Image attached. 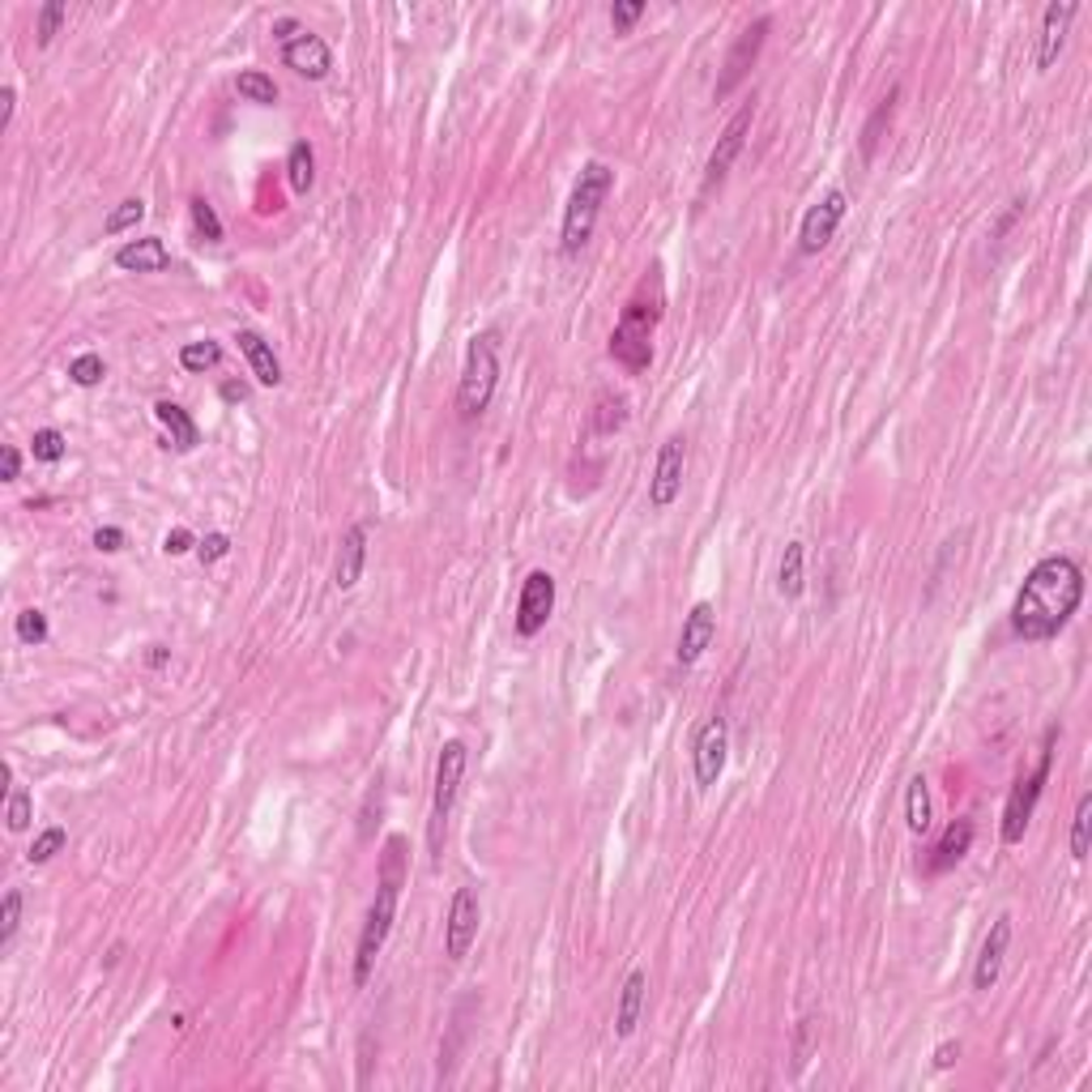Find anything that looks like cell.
<instances>
[{
    "label": "cell",
    "instance_id": "cell-1",
    "mask_svg": "<svg viewBox=\"0 0 1092 1092\" xmlns=\"http://www.w3.org/2000/svg\"><path fill=\"white\" fill-rule=\"evenodd\" d=\"M1084 602V568L1071 555H1046L1024 576L1011 602V631L1020 640H1054Z\"/></svg>",
    "mask_w": 1092,
    "mask_h": 1092
},
{
    "label": "cell",
    "instance_id": "cell-2",
    "mask_svg": "<svg viewBox=\"0 0 1092 1092\" xmlns=\"http://www.w3.org/2000/svg\"><path fill=\"white\" fill-rule=\"evenodd\" d=\"M402 883H406V837H393L384 841V854H380V875H376V896L367 905V918H363V930H359V947H355V986L363 990L371 982V969H376V956L384 951V939H389L393 922H398V901H402Z\"/></svg>",
    "mask_w": 1092,
    "mask_h": 1092
},
{
    "label": "cell",
    "instance_id": "cell-3",
    "mask_svg": "<svg viewBox=\"0 0 1092 1092\" xmlns=\"http://www.w3.org/2000/svg\"><path fill=\"white\" fill-rule=\"evenodd\" d=\"M611 188H615V171L606 163L590 158L581 167V175H576L572 197L563 206V231H559V252L563 256H576L590 243V235H594V227L602 218V206L611 197Z\"/></svg>",
    "mask_w": 1092,
    "mask_h": 1092
},
{
    "label": "cell",
    "instance_id": "cell-4",
    "mask_svg": "<svg viewBox=\"0 0 1092 1092\" xmlns=\"http://www.w3.org/2000/svg\"><path fill=\"white\" fill-rule=\"evenodd\" d=\"M658 320H662V291L645 303V286H640V295L623 307L619 325H615V334H611V359H615L623 371L640 376V371L654 363V329H658Z\"/></svg>",
    "mask_w": 1092,
    "mask_h": 1092
},
{
    "label": "cell",
    "instance_id": "cell-5",
    "mask_svg": "<svg viewBox=\"0 0 1092 1092\" xmlns=\"http://www.w3.org/2000/svg\"><path fill=\"white\" fill-rule=\"evenodd\" d=\"M466 764H470V751H466L462 738H448V743L440 747L431 819H427V850H431V862H435V866H440V858H444V837H448V819H453V807H457V794H462V781H466Z\"/></svg>",
    "mask_w": 1092,
    "mask_h": 1092
},
{
    "label": "cell",
    "instance_id": "cell-6",
    "mask_svg": "<svg viewBox=\"0 0 1092 1092\" xmlns=\"http://www.w3.org/2000/svg\"><path fill=\"white\" fill-rule=\"evenodd\" d=\"M495 389H499V342H495V334H478V338H470L462 384H457L462 419H478L491 406Z\"/></svg>",
    "mask_w": 1092,
    "mask_h": 1092
},
{
    "label": "cell",
    "instance_id": "cell-7",
    "mask_svg": "<svg viewBox=\"0 0 1092 1092\" xmlns=\"http://www.w3.org/2000/svg\"><path fill=\"white\" fill-rule=\"evenodd\" d=\"M1054 743H1058V726L1046 730L1037 768H1033L1029 777H1020V781L1011 786V794H1007V807H1003V841H1007V845H1020L1024 832H1029V823H1033V811H1037V802H1042V790H1046L1050 768H1054Z\"/></svg>",
    "mask_w": 1092,
    "mask_h": 1092
},
{
    "label": "cell",
    "instance_id": "cell-8",
    "mask_svg": "<svg viewBox=\"0 0 1092 1092\" xmlns=\"http://www.w3.org/2000/svg\"><path fill=\"white\" fill-rule=\"evenodd\" d=\"M726 755H730V722L722 713H713L695 730V743H691V773H695V790L709 794L722 773H726Z\"/></svg>",
    "mask_w": 1092,
    "mask_h": 1092
},
{
    "label": "cell",
    "instance_id": "cell-9",
    "mask_svg": "<svg viewBox=\"0 0 1092 1092\" xmlns=\"http://www.w3.org/2000/svg\"><path fill=\"white\" fill-rule=\"evenodd\" d=\"M483 926V901L474 887H457L453 901H448V918H444V956L448 960H466L474 939Z\"/></svg>",
    "mask_w": 1092,
    "mask_h": 1092
},
{
    "label": "cell",
    "instance_id": "cell-10",
    "mask_svg": "<svg viewBox=\"0 0 1092 1092\" xmlns=\"http://www.w3.org/2000/svg\"><path fill=\"white\" fill-rule=\"evenodd\" d=\"M751 115H755V107H751V103H743V107L734 111V120L722 128V137H718V146H713L709 163H704V188H700V197H709L713 188H722V184H726L730 167L738 163V154H743V146H747V133H751Z\"/></svg>",
    "mask_w": 1092,
    "mask_h": 1092
},
{
    "label": "cell",
    "instance_id": "cell-11",
    "mask_svg": "<svg viewBox=\"0 0 1092 1092\" xmlns=\"http://www.w3.org/2000/svg\"><path fill=\"white\" fill-rule=\"evenodd\" d=\"M845 210H850V197H845L841 188L823 192V197L802 214V227H798V252H802V256L823 252V248L832 243V235H837V227L845 222Z\"/></svg>",
    "mask_w": 1092,
    "mask_h": 1092
},
{
    "label": "cell",
    "instance_id": "cell-12",
    "mask_svg": "<svg viewBox=\"0 0 1092 1092\" xmlns=\"http://www.w3.org/2000/svg\"><path fill=\"white\" fill-rule=\"evenodd\" d=\"M555 615V576L547 568H534L521 581V598H517V636L534 640Z\"/></svg>",
    "mask_w": 1092,
    "mask_h": 1092
},
{
    "label": "cell",
    "instance_id": "cell-13",
    "mask_svg": "<svg viewBox=\"0 0 1092 1092\" xmlns=\"http://www.w3.org/2000/svg\"><path fill=\"white\" fill-rule=\"evenodd\" d=\"M768 26H773V18H755L738 39H734V47H730V56H726V64H722V78H718V86H713V94L718 99H730L743 82H747V73H751V64L759 60V51H764V39H768Z\"/></svg>",
    "mask_w": 1092,
    "mask_h": 1092
},
{
    "label": "cell",
    "instance_id": "cell-14",
    "mask_svg": "<svg viewBox=\"0 0 1092 1092\" xmlns=\"http://www.w3.org/2000/svg\"><path fill=\"white\" fill-rule=\"evenodd\" d=\"M683 470H687V440H683V435H670V440L658 448L654 478H649V504H654V508H670V504L683 495Z\"/></svg>",
    "mask_w": 1092,
    "mask_h": 1092
},
{
    "label": "cell",
    "instance_id": "cell-15",
    "mask_svg": "<svg viewBox=\"0 0 1092 1092\" xmlns=\"http://www.w3.org/2000/svg\"><path fill=\"white\" fill-rule=\"evenodd\" d=\"M718 640V611L713 602H695L683 619V631H679V649H675V662L679 666H695L704 654L713 649Z\"/></svg>",
    "mask_w": 1092,
    "mask_h": 1092
},
{
    "label": "cell",
    "instance_id": "cell-16",
    "mask_svg": "<svg viewBox=\"0 0 1092 1092\" xmlns=\"http://www.w3.org/2000/svg\"><path fill=\"white\" fill-rule=\"evenodd\" d=\"M282 64H286L291 73L307 78V82H325V78L334 73V51H329V43L320 39V35L303 30L299 39L282 43Z\"/></svg>",
    "mask_w": 1092,
    "mask_h": 1092
},
{
    "label": "cell",
    "instance_id": "cell-17",
    "mask_svg": "<svg viewBox=\"0 0 1092 1092\" xmlns=\"http://www.w3.org/2000/svg\"><path fill=\"white\" fill-rule=\"evenodd\" d=\"M1007 947H1011V914H999L990 922V935L978 951V965H973V990H994L999 986V973H1003V960H1007Z\"/></svg>",
    "mask_w": 1092,
    "mask_h": 1092
},
{
    "label": "cell",
    "instance_id": "cell-18",
    "mask_svg": "<svg viewBox=\"0 0 1092 1092\" xmlns=\"http://www.w3.org/2000/svg\"><path fill=\"white\" fill-rule=\"evenodd\" d=\"M1075 14H1079L1075 0H1063V5L1054 0V5H1046V14H1042V47H1037V73L1054 69V60H1058V51L1067 43V26L1075 22Z\"/></svg>",
    "mask_w": 1092,
    "mask_h": 1092
},
{
    "label": "cell",
    "instance_id": "cell-19",
    "mask_svg": "<svg viewBox=\"0 0 1092 1092\" xmlns=\"http://www.w3.org/2000/svg\"><path fill=\"white\" fill-rule=\"evenodd\" d=\"M115 265L128 270V274H163V270H171V248H167L158 235L128 239V243L115 252Z\"/></svg>",
    "mask_w": 1092,
    "mask_h": 1092
},
{
    "label": "cell",
    "instance_id": "cell-20",
    "mask_svg": "<svg viewBox=\"0 0 1092 1092\" xmlns=\"http://www.w3.org/2000/svg\"><path fill=\"white\" fill-rule=\"evenodd\" d=\"M363 563H367V526L355 521L346 534H342V547H338V563H334V585L346 594L359 585L363 576Z\"/></svg>",
    "mask_w": 1092,
    "mask_h": 1092
},
{
    "label": "cell",
    "instance_id": "cell-21",
    "mask_svg": "<svg viewBox=\"0 0 1092 1092\" xmlns=\"http://www.w3.org/2000/svg\"><path fill=\"white\" fill-rule=\"evenodd\" d=\"M973 819H951L947 828H943V837H939V845L930 850V862H926V871L930 875H943V871H951L960 858H965L969 850H973Z\"/></svg>",
    "mask_w": 1092,
    "mask_h": 1092
},
{
    "label": "cell",
    "instance_id": "cell-22",
    "mask_svg": "<svg viewBox=\"0 0 1092 1092\" xmlns=\"http://www.w3.org/2000/svg\"><path fill=\"white\" fill-rule=\"evenodd\" d=\"M235 342H239V350H243V359H248L256 384H265V389H278V384H282V363H278L274 346H270L261 334H256V329H239Z\"/></svg>",
    "mask_w": 1092,
    "mask_h": 1092
},
{
    "label": "cell",
    "instance_id": "cell-23",
    "mask_svg": "<svg viewBox=\"0 0 1092 1092\" xmlns=\"http://www.w3.org/2000/svg\"><path fill=\"white\" fill-rule=\"evenodd\" d=\"M645 990H649V978L645 969H631L623 990H619V1011H615V1037H631L636 1024H640V1011H645Z\"/></svg>",
    "mask_w": 1092,
    "mask_h": 1092
},
{
    "label": "cell",
    "instance_id": "cell-24",
    "mask_svg": "<svg viewBox=\"0 0 1092 1092\" xmlns=\"http://www.w3.org/2000/svg\"><path fill=\"white\" fill-rule=\"evenodd\" d=\"M154 419L167 427V435H171V444L179 448V453H192V448L201 444L197 423H192V414H188L179 402H158V406H154Z\"/></svg>",
    "mask_w": 1092,
    "mask_h": 1092
},
{
    "label": "cell",
    "instance_id": "cell-25",
    "mask_svg": "<svg viewBox=\"0 0 1092 1092\" xmlns=\"http://www.w3.org/2000/svg\"><path fill=\"white\" fill-rule=\"evenodd\" d=\"M807 590V542H786V555H781V568H777V594L786 602L802 598Z\"/></svg>",
    "mask_w": 1092,
    "mask_h": 1092
},
{
    "label": "cell",
    "instance_id": "cell-26",
    "mask_svg": "<svg viewBox=\"0 0 1092 1092\" xmlns=\"http://www.w3.org/2000/svg\"><path fill=\"white\" fill-rule=\"evenodd\" d=\"M905 823L914 837H926L930 832V786L922 773L909 777V786H905Z\"/></svg>",
    "mask_w": 1092,
    "mask_h": 1092
},
{
    "label": "cell",
    "instance_id": "cell-27",
    "mask_svg": "<svg viewBox=\"0 0 1092 1092\" xmlns=\"http://www.w3.org/2000/svg\"><path fill=\"white\" fill-rule=\"evenodd\" d=\"M896 99H901V86H892V90L879 99V107L871 111V120H866V128H862V158H866V163L875 158V150H879V142H883V128L892 124Z\"/></svg>",
    "mask_w": 1092,
    "mask_h": 1092
},
{
    "label": "cell",
    "instance_id": "cell-28",
    "mask_svg": "<svg viewBox=\"0 0 1092 1092\" xmlns=\"http://www.w3.org/2000/svg\"><path fill=\"white\" fill-rule=\"evenodd\" d=\"M286 184H291V192H299V197L316 184V154H312L307 142L291 146V154H286Z\"/></svg>",
    "mask_w": 1092,
    "mask_h": 1092
},
{
    "label": "cell",
    "instance_id": "cell-29",
    "mask_svg": "<svg viewBox=\"0 0 1092 1092\" xmlns=\"http://www.w3.org/2000/svg\"><path fill=\"white\" fill-rule=\"evenodd\" d=\"M235 90H239V99H248V103H256V107H274V103H278V86H274V78L261 73V69L239 73V78H235Z\"/></svg>",
    "mask_w": 1092,
    "mask_h": 1092
},
{
    "label": "cell",
    "instance_id": "cell-30",
    "mask_svg": "<svg viewBox=\"0 0 1092 1092\" xmlns=\"http://www.w3.org/2000/svg\"><path fill=\"white\" fill-rule=\"evenodd\" d=\"M627 419V398L623 393H602L594 410V435H615Z\"/></svg>",
    "mask_w": 1092,
    "mask_h": 1092
},
{
    "label": "cell",
    "instance_id": "cell-31",
    "mask_svg": "<svg viewBox=\"0 0 1092 1092\" xmlns=\"http://www.w3.org/2000/svg\"><path fill=\"white\" fill-rule=\"evenodd\" d=\"M64 453H69V440H64V431H56V427H39V431H35V440H30V457H35V462L56 466V462H64Z\"/></svg>",
    "mask_w": 1092,
    "mask_h": 1092
},
{
    "label": "cell",
    "instance_id": "cell-32",
    "mask_svg": "<svg viewBox=\"0 0 1092 1092\" xmlns=\"http://www.w3.org/2000/svg\"><path fill=\"white\" fill-rule=\"evenodd\" d=\"M64 845H69V832H64L60 823H51V828H43L39 837L30 841V850H26V862H30V866H43V862H51V858H56Z\"/></svg>",
    "mask_w": 1092,
    "mask_h": 1092
},
{
    "label": "cell",
    "instance_id": "cell-33",
    "mask_svg": "<svg viewBox=\"0 0 1092 1092\" xmlns=\"http://www.w3.org/2000/svg\"><path fill=\"white\" fill-rule=\"evenodd\" d=\"M18 930H22V892L9 887V892H5V901H0V951H9V947H14Z\"/></svg>",
    "mask_w": 1092,
    "mask_h": 1092
},
{
    "label": "cell",
    "instance_id": "cell-34",
    "mask_svg": "<svg viewBox=\"0 0 1092 1092\" xmlns=\"http://www.w3.org/2000/svg\"><path fill=\"white\" fill-rule=\"evenodd\" d=\"M218 359H222V346L218 342H188V346H179V367L184 371H210V367H218Z\"/></svg>",
    "mask_w": 1092,
    "mask_h": 1092
},
{
    "label": "cell",
    "instance_id": "cell-35",
    "mask_svg": "<svg viewBox=\"0 0 1092 1092\" xmlns=\"http://www.w3.org/2000/svg\"><path fill=\"white\" fill-rule=\"evenodd\" d=\"M142 218H146V201H142V197H128V201H120V206L103 218V235H124V231H133Z\"/></svg>",
    "mask_w": 1092,
    "mask_h": 1092
},
{
    "label": "cell",
    "instance_id": "cell-36",
    "mask_svg": "<svg viewBox=\"0 0 1092 1092\" xmlns=\"http://www.w3.org/2000/svg\"><path fill=\"white\" fill-rule=\"evenodd\" d=\"M1088 832H1092V794H1079L1075 819H1071V858L1075 862L1088 858Z\"/></svg>",
    "mask_w": 1092,
    "mask_h": 1092
},
{
    "label": "cell",
    "instance_id": "cell-37",
    "mask_svg": "<svg viewBox=\"0 0 1092 1092\" xmlns=\"http://www.w3.org/2000/svg\"><path fill=\"white\" fill-rule=\"evenodd\" d=\"M35 819V802H30V790L22 786H9V798H5V823L9 832H26Z\"/></svg>",
    "mask_w": 1092,
    "mask_h": 1092
},
{
    "label": "cell",
    "instance_id": "cell-38",
    "mask_svg": "<svg viewBox=\"0 0 1092 1092\" xmlns=\"http://www.w3.org/2000/svg\"><path fill=\"white\" fill-rule=\"evenodd\" d=\"M103 376H107V363L94 350H86L69 363V380L78 384V389H94V384H103Z\"/></svg>",
    "mask_w": 1092,
    "mask_h": 1092
},
{
    "label": "cell",
    "instance_id": "cell-39",
    "mask_svg": "<svg viewBox=\"0 0 1092 1092\" xmlns=\"http://www.w3.org/2000/svg\"><path fill=\"white\" fill-rule=\"evenodd\" d=\"M188 214H192V227H197L201 239H210V243L222 239V218L214 214V206H210L206 197H192V201H188Z\"/></svg>",
    "mask_w": 1092,
    "mask_h": 1092
},
{
    "label": "cell",
    "instance_id": "cell-40",
    "mask_svg": "<svg viewBox=\"0 0 1092 1092\" xmlns=\"http://www.w3.org/2000/svg\"><path fill=\"white\" fill-rule=\"evenodd\" d=\"M14 631H18V640L22 645H47V636H51V627H47V615L43 611H22L18 619H14Z\"/></svg>",
    "mask_w": 1092,
    "mask_h": 1092
},
{
    "label": "cell",
    "instance_id": "cell-41",
    "mask_svg": "<svg viewBox=\"0 0 1092 1092\" xmlns=\"http://www.w3.org/2000/svg\"><path fill=\"white\" fill-rule=\"evenodd\" d=\"M64 18H69V9L60 5V0H47V5L39 9V26H35V35H39V47H51V39L60 35V26H64Z\"/></svg>",
    "mask_w": 1092,
    "mask_h": 1092
},
{
    "label": "cell",
    "instance_id": "cell-42",
    "mask_svg": "<svg viewBox=\"0 0 1092 1092\" xmlns=\"http://www.w3.org/2000/svg\"><path fill=\"white\" fill-rule=\"evenodd\" d=\"M640 18H645V0H615V5H611V26H615V35H627Z\"/></svg>",
    "mask_w": 1092,
    "mask_h": 1092
},
{
    "label": "cell",
    "instance_id": "cell-43",
    "mask_svg": "<svg viewBox=\"0 0 1092 1092\" xmlns=\"http://www.w3.org/2000/svg\"><path fill=\"white\" fill-rule=\"evenodd\" d=\"M197 555H201V563H218V559L231 555V538H227V534H206V538L197 542Z\"/></svg>",
    "mask_w": 1092,
    "mask_h": 1092
},
{
    "label": "cell",
    "instance_id": "cell-44",
    "mask_svg": "<svg viewBox=\"0 0 1092 1092\" xmlns=\"http://www.w3.org/2000/svg\"><path fill=\"white\" fill-rule=\"evenodd\" d=\"M94 551H103V555L124 551V530H120V526H103V530H94Z\"/></svg>",
    "mask_w": 1092,
    "mask_h": 1092
},
{
    "label": "cell",
    "instance_id": "cell-45",
    "mask_svg": "<svg viewBox=\"0 0 1092 1092\" xmlns=\"http://www.w3.org/2000/svg\"><path fill=\"white\" fill-rule=\"evenodd\" d=\"M0 478H5V483H18V478H22V453H18L14 444L0 448Z\"/></svg>",
    "mask_w": 1092,
    "mask_h": 1092
},
{
    "label": "cell",
    "instance_id": "cell-46",
    "mask_svg": "<svg viewBox=\"0 0 1092 1092\" xmlns=\"http://www.w3.org/2000/svg\"><path fill=\"white\" fill-rule=\"evenodd\" d=\"M192 547H197V538H192L188 530H171V534L163 538V551H167V555H188Z\"/></svg>",
    "mask_w": 1092,
    "mask_h": 1092
},
{
    "label": "cell",
    "instance_id": "cell-47",
    "mask_svg": "<svg viewBox=\"0 0 1092 1092\" xmlns=\"http://www.w3.org/2000/svg\"><path fill=\"white\" fill-rule=\"evenodd\" d=\"M303 30H307V26H299L295 18H278V22H274V39H278V43H291V39H299Z\"/></svg>",
    "mask_w": 1092,
    "mask_h": 1092
},
{
    "label": "cell",
    "instance_id": "cell-48",
    "mask_svg": "<svg viewBox=\"0 0 1092 1092\" xmlns=\"http://www.w3.org/2000/svg\"><path fill=\"white\" fill-rule=\"evenodd\" d=\"M956 1058H960V1042H943V1046L935 1050V1067H939V1071L956 1067Z\"/></svg>",
    "mask_w": 1092,
    "mask_h": 1092
},
{
    "label": "cell",
    "instance_id": "cell-49",
    "mask_svg": "<svg viewBox=\"0 0 1092 1092\" xmlns=\"http://www.w3.org/2000/svg\"><path fill=\"white\" fill-rule=\"evenodd\" d=\"M0 103H5V128H9V124H14V111H18V90H14L9 82L0 86Z\"/></svg>",
    "mask_w": 1092,
    "mask_h": 1092
},
{
    "label": "cell",
    "instance_id": "cell-50",
    "mask_svg": "<svg viewBox=\"0 0 1092 1092\" xmlns=\"http://www.w3.org/2000/svg\"><path fill=\"white\" fill-rule=\"evenodd\" d=\"M222 398H227V402H248V384H243V380H227V384H222Z\"/></svg>",
    "mask_w": 1092,
    "mask_h": 1092
},
{
    "label": "cell",
    "instance_id": "cell-51",
    "mask_svg": "<svg viewBox=\"0 0 1092 1092\" xmlns=\"http://www.w3.org/2000/svg\"><path fill=\"white\" fill-rule=\"evenodd\" d=\"M167 658H171V649H163V645H154V649H150V658H146V662H150V666H154V670H158V666H167Z\"/></svg>",
    "mask_w": 1092,
    "mask_h": 1092
}]
</instances>
